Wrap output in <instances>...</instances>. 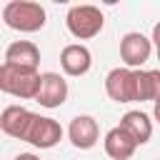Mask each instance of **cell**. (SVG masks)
<instances>
[{
	"instance_id": "d6986e66",
	"label": "cell",
	"mask_w": 160,
	"mask_h": 160,
	"mask_svg": "<svg viewBox=\"0 0 160 160\" xmlns=\"http://www.w3.org/2000/svg\"><path fill=\"white\" fill-rule=\"evenodd\" d=\"M158 60H160V50H158Z\"/></svg>"
},
{
	"instance_id": "52a82bcc",
	"label": "cell",
	"mask_w": 160,
	"mask_h": 160,
	"mask_svg": "<svg viewBox=\"0 0 160 160\" xmlns=\"http://www.w3.org/2000/svg\"><path fill=\"white\" fill-rule=\"evenodd\" d=\"M68 138H70L72 148H78V150H90V148H95L98 140H100L98 120H95L92 115H75V118L70 120Z\"/></svg>"
},
{
	"instance_id": "7a4b0ae2",
	"label": "cell",
	"mask_w": 160,
	"mask_h": 160,
	"mask_svg": "<svg viewBox=\"0 0 160 160\" xmlns=\"http://www.w3.org/2000/svg\"><path fill=\"white\" fill-rule=\"evenodd\" d=\"M40 72L38 70H25V68H15L2 62L0 65V90L20 98V100H35L38 90H40Z\"/></svg>"
},
{
	"instance_id": "ba28073f",
	"label": "cell",
	"mask_w": 160,
	"mask_h": 160,
	"mask_svg": "<svg viewBox=\"0 0 160 160\" xmlns=\"http://www.w3.org/2000/svg\"><path fill=\"white\" fill-rule=\"evenodd\" d=\"M65 100H68V80L62 75H58V72H42L35 102L52 110V108H60Z\"/></svg>"
},
{
	"instance_id": "8fae6325",
	"label": "cell",
	"mask_w": 160,
	"mask_h": 160,
	"mask_svg": "<svg viewBox=\"0 0 160 160\" xmlns=\"http://www.w3.org/2000/svg\"><path fill=\"white\" fill-rule=\"evenodd\" d=\"M2 62L15 65V68H25V70H38V65H40V50L30 40H15V42L8 45Z\"/></svg>"
},
{
	"instance_id": "4fadbf2b",
	"label": "cell",
	"mask_w": 160,
	"mask_h": 160,
	"mask_svg": "<svg viewBox=\"0 0 160 160\" xmlns=\"http://www.w3.org/2000/svg\"><path fill=\"white\" fill-rule=\"evenodd\" d=\"M120 128H122L138 145H145V142L152 138V120H150V115H145L142 110H128V112L120 118Z\"/></svg>"
},
{
	"instance_id": "30bf717a",
	"label": "cell",
	"mask_w": 160,
	"mask_h": 160,
	"mask_svg": "<svg viewBox=\"0 0 160 160\" xmlns=\"http://www.w3.org/2000/svg\"><path fill=\"white\" fill-rule=\"evenodd\" d=\"M90 65H92V55H90V50L85 45L70 42V45L62 48V52H60V68L65 70V75L80 78V75H85L90 70Z\"/></svg>"
},
{
	"instance_id": "7c38bea8",
	"label": "cell",
	"mask_w": 160,
	"mask_h": 160,
	"mask_svg": "<svg viewBox=\"0 0 160 160\" xmlns=\"http://www.w3.org/2000/svg\"><path fill=\"white\" fill-rule=\"evenodd\" d=\"M102 145H105L108 158H112V160H130V158L135 155V150H138V142H135L120 125L112 128V130H108Z\"/></svg>"
},
{
	"instance_id": "9c48e42d",
	"label": "cell",
	"mask_w": 160,
	"mask_h": 160,
	"mask_svg": "<svg viewBox=\"0 0 160 160\" xmlns=\"http://www.w3.org/2000/svg\"><path fill=\"white\" fill-rule=\"evenodd\" d=\"M32 120H35V112H30L28 108H22V105H8L2 110V115H0V130L5 135L15 138V140H25Z\"/></svg>"
},
{
	"instance_id": "ac0fdd59",
	"label": "cell",
	"mask_w": 160,
	"mask_h": 160,
	"mask_svg": "<svg viewBox=\"0 0 160 160\" xmlns=\"http://www.w3.org/2000/svg\"><path fill=\"white\" fill-rule=\"evenodd\" d=\"M152 118L160 122V102H155V108H152Z\"/></svg>"
},
{
	"instance_id": "5bb4252c",
	"label": "cell",
	"mask_w": 160,
	"mask_h": 160,
	"mask_svg": "<svg viewBox=\"0 0 160 160\" xmlns=\"http://www.w3.org/2000/svg\"><path fill=\"white\" fill-rule=\"evenodd\" d=\"M150 100V72L148 70H135V102Z\"/></svg>"
},
{
	"instance_id": "e0dca14e",
	"label": "cell",
	"mask_w": 160,
	"mask_h": 160,
	"mask_svg": "<svg viewBox=\"0 0 160 160\" xmlns=\"http://www.w3.org/2000/svg\"><path fill=\"white\" fill-rule=\"evenodd\" d=\"M15 160H40V158L32 152H20V155H15Z\"/></svg>"
},
{
	"instance_id": "9a60e30c",
	"label": "cell",
	"mask_w": 160,
	"mask_h": 160,
	"mask_svg": "<svg viewBox=\"0 0 160 160\" xmlns=\"http://www.w3.org/2000/svg\"><path fill=\"white\" fill-rule=\"evenodd\" d=\"M150 72V100L160 102V68L158 70H148Z\"/></svg>"
},
{
	"instance_id": "3957f363",
	"label": "cell",
	"mask_w": 160,
	"mask_h": 160,
	"mask_svg": "<svg viewBox=\"0 0 160 160\" xmlns=\"http://www.w3.org/2000/svg\"><path fill=\"white\" fill-rule=\"evenodd\" d=\"M65 25H68L72 38L90 40V38L100 35V30L105 25V18H102L100 8H95V5H72L65 15Z\"/></svg>"
},
{
	"instance_id": "6da1fadb",
	"label": "cell",
	"mask_w": 160,
	"mask_h": 160,
	"mask_svg": "<svg viewBox=\"0 0 160 160\" xmlns=\"http://www.w3.org/2000/svg\"><path fill=\"white\" fill-rule=\"evenodd\" d=\"M2 20L8 28L20 30V32H38L45 28V8L32 0H10L2 8Z\"/></svg>"
},
{
	"instance_id": "5b68a950",
	"label": "cell",
	"mask_w": 160,
	"mask_h": 160,
	"mask_svg": "<svg viewBox=\"0 0 160 160\" xmlns=\"http://www.w3.org/2000/svg\"><path fill=\"white\" fill-rule=\"evenodd\" d=\"M152 52V40H148L142 32H128L120 40V58L125 62V68L130 70H140L142 62H148Z\"/></svg>"
},
{
	"instance_id": "277c9868",
	"label": "cell",
	"mask_w": 160,
	"mask_h": 160,
	"mask_svg": "<svg viewBox=\"0 0 160 160\" xmlns=\"http://www.w3.org/2000/svg\"><path fill=\"white\" fill-rule=\"evenodd\" d=\"M60 140H62L60 122L52 120V118H45V115H35V120H32L28 135H25V142H30L32 148H40V150H50Z\"/></svg>"
},
{
	"instance_id": "2e32d148",
	"label": "cell",
	"mask_w": 160,
	"mask_h": 160,
	"mask_svg": "<svg viewBox=\"0 0 160 160\" xmlns=\"http://www.w3.org/2000/svg\"><path fill=\"white\" fill-rule=\"evenodd\" d=\"M150 40H152V42H155V48L160 50V22L152 28V38H150Z\"/></svg>"
},
{
	"instance_id": "8992f818",
	"label": "cell",
	"mask_w": 160,
	"mask_h": 160,
	"mask_svg": "<svg viewBox=\"0 0 160 160\" xmlns=\"http://www.w3.org/2000/svg\"><path fill=\"white\" fill-rule=\"evenodd\" d=\"M105 92L115 102H135V70L112 68L105 78Z\"/></svg>"
}]
</instances>
